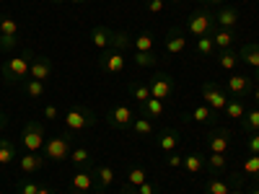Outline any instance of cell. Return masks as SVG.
I'll use <instances>...</instances> for the list:
<instances>
[{"label": "cell", "mask_w": 259, "mask_h": 194, "mask_svg": "<svg viewBox=\"0 0 259 194\" xmlns=\"http://www.w3.org/2000/svg\"><path fill=\"white\" fill-rule=\"evenodd\" d=\"M148 181V171L143 168V166H130V171H127V184L130 186H140V184H145Z\"/></svg>", "instance_id": "cell-37"}, {"label": "cell", "mask_w": 259, "mask_h": 194, "mask_svg": "<svg viewBox=\"0 0 259 194\" xmlns=\"http://www.w3.org/2000/svg\"><path fill=\"white\" fill-rule=\"evenodd\" d=\"M202 104H207L212 112H223L226 104H228V91H223L218 83H202Z\"/></svg>", "instance_id": "cell-8"}, {"label": "cell", "mask_w": 259, "mask_h": 194, "mask_svg": "<svg viewBox=\"0 0 259 194\" xmlns=\"http://www.w3.org/2000/svg\"><path fill=\"white\" fill-rule=\"evenodd\" d=\"M45 166V156L41 153H24L18 158V168H21V174H36V171Z\"/></svg>", "instance_id": "cell-20"}, {"label": "cell", "mask_w": 259, "mask_h": 194, "mask_svg": "<svg viewBox=\"0 0 259 194\" xmlns=\"http://www.w3.org/2000/svg\"><path fill=\"white\" fill-rule=\"evenodd\" d=\"M231 191V181L221 179V176H210L205 181V194H228Z\"/></svg>", "instance_id": "cell-32"}, {"label": "cell", "mask_w": 259, "mask_h": 194, "mask_svg": "<svg viewBox=\"0 0 259 194\" xmlns=\"http://www.w3.org/2000/svg\"><path fill=\"white\" fill-rule=\"evenodd\" d=\"M106 122H109L112 129H130L135 122V112L127 104H114L109 109V114H106Z\"/></svg>", "instance_id": "cell-9"}, {"label": "cell", "mask_w": 259, "mask_h": 194, "mask_svg": "<svg viewBox=\"0 0 259 194\" xmlns=\"http://www.w3.org/2000/svg\"><path fill=\"white\" fill-rule=\"evenodd\" d=\"M133 135L135 137H143V140H148V137H153L156 135V129H153V122L150 119H145V117H135V122H133Z\"/></svg>", "instance_id": "cell-29"}, {"label": "cell", "mask_w": 259, "mask_h": 194, "mask_svg": "<svg viewBox=\"0 0 259 194\" xmlns=\"http://www.w3.org/2000/svg\"><path fill=\"white\" fill-rule=\"evenodd\" d=\"M91 171H94V179H96V189H99V191H106V189L114 184V171H112L109 166H96V163H94Z\"/></svg>", "instance_id": "cell-25"}, {"label": "cell", "mask_w": 259, "mask_h": 194, "mask_svg": "<svg viewBox=\"0 0 259 194\" xmlns=\"http://www.w3.org/2000/svg\"><path fill=\"white\" fill-rule=\"evenodd\" d=\"M239 62H241V57H239V52H236L233 47L231 50H218V65H221L223 70H231L233 73V68Z\"/></svg>", "instance_id": "cell-31"}, {"label": "cell", "mask_w": 259, "mask_h": 194, "mask_svg": "<svg viewBox=\"0 0 259 194\" xmlns=\"http://www.w3.org/2000/svg\"><path fill=\"white\" fill-rule=\"evenodd\" d=\"M52 60L45 57V55H34L31 57V68H29V78L34 80H41V83H47L52 78Z\"/></svg>", "instance_id": "cell-13"}, {"label": "cell", "mask_w": 259, "mask_h": 194, "mask_svg": "<svg viewBox=\"0 0 259 194\" xmlns=\"http://www.w3.org/2000/svg\"><path fill=\"white\" fill-rule=\"evenodd\" d=\"M99 68L104 70V73H109V75H119V73H124V68H127V57H124V52H119V50H104L101 55H99Z\"/></svg>", "instance_id": "cell-7"}, {"label": "cell", "mask_w": 259, "mask_h": 194, "mask_svg": "<svg viewBox=\"0 0 259 194\" xmlns=\"http://www.w3.org/2000/svg\"><path fill=\"white\" fill-rule=\"evenodd\" d=\"M18 34H21L18 21L8 13H0V50L11 52L18 44Z\"/></svg>", "instance_id": "cell-6"}, {"label": "cell", "mask_w": 259, "mask_h": 194, "mask_svg": "<svg viewBox=\"0 0 259 194\" xmlns=\"http://www.w3.org/2000/svg\"><path fill=\"white\" fill-rule=\"evenodd\" d=\"M254 80H256V83H259V70H256V73H254Z\"/></svg>", "instance_id": "cell-56"}, {"label": "cell", "mask_w": 259, "mask_h": 194, "mask_svg": "<svg viewBox=\"0 0 259 194\" xmlns=\"http://www.w3.org/2000/svg\"><path fill=\"white\" fill-rule=\"evenodd\" d=\"M3 127H6V117H3V114H0V129H3Z\"/></svg>", "instance_id": "cell-55"}, {"label": "cell", "mask_w": 259, "mask_h": 194, "mask_svg": "<svg viewBox=\"0 0 259 194\" xmlns=\"http://www.w3.org/2000/svg\"><path fill=\"white\" fill-rule=\"evenodd\" d=\"M210 36H212V44H215V50H231V47H233V41H236L233 29H221V26H215Z\"/></svg>", "instance_id": "cell-24"}, {"label": "cell", "mask_w": 259, "mask_h": 194, "mask_svg": "<svg viewBox=\"0 0 259 194\" xmlns=\"http://www.w3.org/2000/svg\"><path fill=\"white\" fill-rule=\"evenodd\" d=\"M182 168L187 171V174L197 176L200 171L205 168V156H200V153H187V156H184V161H182Z\"/></svg>", "instance_id": "cell-30"}, {"label": "cell", "mask_w": 259, "mask_h": 194, "mask_svg": "<svg viewBox=\"0 0 259 194\" xmlns=\"http://www.w3.org/2000/svg\"><path fill=\"white\" fill-rule=\"evenodd\" d=\"M163 114H166V104L161 99L150 96L145 104H140V117H145V119H161Z\"/></svg>", "instance_id": "cell-22"}, {"label": "cell", "mask_w": 259, "mask_h": 194, "mask_svg": "<svg viewBox=\"0 0 259 194\" xmlns=\"http://www.w3.org/2000/svg\"><path fill=\"white\" fill-rule=\"evenodd\" d=\"M94 186H96L94 171H78L70 181V194H89Z\"/></svg>", "instance_id": "cell-17"}, {"label": "cell", "mask_w": 259, "mask_h": 194, "mask_svg": "<svg viewBox=\"0 0 259 194\" xmlns=\"http://www.w3.org/2000/svg\"><path fill=\"white\" fill-rule=\"evenodd\" d=\"M251 96H254V104L259 106V85H254V91H251Z\"/></svg>", "instance_id": "cell-50"}, {"label": "cell", "mask_w": 259, "mask_h": 194, "mask_svg": "<svg viewBox=\"0 0 259 194\" xmlns=\"http://www.w3.org/2000/svg\"><path fill=\"white\" fill-rule=\"evenodd\" d=\"M31 57H34V52H31V50H26L24 55L8 57V60L3 62V68H0V75H3V80H6L8 85H18V83L29 80Z\"/></svg>", "instance_id": "cell-1"}, {"label": "cell", "mask_w": 259, "mask_h": 194, "mask_svg": "<svg viewBox=\"0 0 259 194\" xmlns=\"http://www.w3.org/2000/svg\"><path fill=\"white\" fill-rule=\"evenodd\" d=\"M18 194H36L39 189H41V184H36V181H18Z\"/></svg>", "instance_id": "cell-42"}, {"label": "cell", "mask_w": 259, "mask_h": 194, "mask_svg": "<svg viewBox=\"0 0 259 194\" xmlns=\"http://www.w3.org/2000/svg\"><path fill=\"white\" fill-rule=\"evenodd\" d=\"M36 194H55V191H52V189H47V186H41V189H39Z\"/></svg>", "instance_id": "cell-51"}, {"label": "cell", "mask_w": 259, "mask_h": 194, "mask_svg": "<svg viewBox=\"0 0 259 194\" xmlns=\"http://www.w3.org/2000/svg\"><path fill=\"white\" fill-rule=\"evenodd\" d=\"M133 62L138 65V68H156L158 57L153 52H133Z\"/></svg>", "instance_id": "cell-39"}, {"label": "cell", "mask_w": 259, "mask_h": 194, "mask_svg": "<svg viewBox=\"0 0 259 194\" xmlns=\"http://www.w3.org/2000/svg\"><path fill=\"white\" fill-rule=\"evenodd\" d=\"M184 119H189V122H200V124H215V119H218V112H212L207 104H200V106H194L192 112H187Z\"/></svg>", "instance_id": "cell-19"}, {"label": "cell", "mask_w": 259, "mask_h": 194, "mask_svg": "<svg viewBox=\"0 0 259 194\" xmlns=\"http://www.w3.org/2000/svg\"><path fill=\"white\" fill-rule=\"evenodd\" d=\"M241 171L246 176H254V179H259V156H249L244 163H241Z\"/></svg>", "instance_id": "cell-41"}, {"label": "cell", "mask_w": 259, "mask_h": 194, "mask_svg": "<svg viewBox=\"0 0 259 194\" xmlns=\"http://www.w3.org/2000/svg\"><path fill=\"white\" fill-rule=\"evenodd\" d=\"M24 93H26L29 99H41V96L47 93V83L29 78V80H24Z\"/></svg>", "instance_id": "cell-35"}, {"label": "cell", "mask_w": 259, "mask_h": 194, "mask_svg": "<svg viewBox=\"0 0 259 194\" xmlns=\"http://www.w3.org/2000/svg\"><path fill=\"white\" fill-rule=\"evenodd\" d=\"M148 85H150V96L153 99H168L171 93H174V88H177V83H174V78H171L168 73H156L153 78L148 80Z\"/></svg>", "instance_id": "cell-10"}, {"label": "cell", "mask_w": 259, "mask_h": 194, "mask_svg": "<svg viewBox=\"0 0 259 194\" xmlns=\"http://www.w3.org/2000/svg\"><path fill=\"white\" fill-rule=\"evenodd\" d=\"M16 158H18L16 145H13L8 137H0V166H8V163H13Z\"/></svg>", "instance_id": "cell-34"}, {"label": "cell", "mask_w": 259, "mask_h": 194, "mask_svg": "<svg viewBox=\"0 0 259 194\" xmlns=\"http://www.w3.org/2000/svg\"><path fill=\"white\" fill-rule=\"evenodd\" d=\"M138 194H158V186L153 181H145V184L138 186Z\"/></svg>", "instance_id": "cell-47"}, {"label": "cell", "mask_w": 259, "mask_h": 194, "mask_svg": "<svg viewBox=\"0 0 259 194\" xmlns=\"http://www.w3.org/2000/svg\"><path fill=\"white\" fill-rule=\"evenodd\" d=\"M130 96H133L138 104H145L150 99V85L145 80H133L130 83Z\"/></svg>", "instance_id": "cell-33"}, {"label": "cell", "mask_w": 259, "mask_h": 194, "mask_svg": "<svg viewBox=\"0 0 259 194\" xmlns=\"http://www.w3.org/2000/svg\"><path fill=\"white\" fill-rule=\"evenodd\" d=\"M166 52H168V55H182V52H187L184 29H179V26H171V29H168V34H166Z\"/></svg>", "instance_id": "cell-14"}, {"label": "cell", "mask_w": 259, "mask_h": 194, "mask_svg": "<svg viewBox=\"0 0 259 194\" xmlns=\"http://www.w3.org/2000/svg\"><path fill=\"white\" fill-rule=\"evenodd\" d=\"M182 161H184V156H179L177 150L174 153H166V166L168 168H182Z\"/></svg>", "instance_id": "cell-44"}, {"label": "cell", "mask_w": 259, "mask_h": 194, "mask_svg": "<svg viewBox=\"0 0 259 194\" xmlns=\"http://www.w3.org/2000/svg\"><path fill=\"white\" fill-rule=\"evenodd\" d=\"M246 148H249V153H251V156H259V132H251V135H249Z\"/></svg>", "instance_id": "cell-45"}, {"label": "cell", "mask_w": 259, "mask_h": 194, "mask_svg": "<svg viewBox=\"0 0 259 194\" xmlns=\"http://www.w3.org/2000/svg\"><path fill=\"white\" fill-rule=\"evenodd\" d=\"M228 194H244V189H241V181L239 179H233V186H231V191Z\"/></svg>", "instance_id": "cell-48"}, {"label": "cell", "mask_w": 259, "mask_h": 194, "mask_svg": "<svg viewBox=\"0 0 259 194\" xmlns=\"http://www.w3.org/2000/svg\"><path fill=\"white\" fill-rule=\"evenodd\" d=\"M68 161H70L78 171H91V168H94V156H91V150L85 148V145H73Z\"/></svg>", "instance_id": "cell-15"}, {"label": "cell", "mask_w": 259, "mask_h": 194, "mask_svg": "<svg viewBox=\"0 0 259 194\" xmlns=\"http://www.w3.org/2000/svg\"><path fill=\"white\" fill-rule=\"evenodd\" d=\"M226 91H228L231 96H239V99L251 96V91H254V80H251L249 75H244V73H233V75L226 80Z\"/></svg>", "instance_id": "cell-11"}, {"label": "cell", "mask_w": 259, "mask_h": 194, "mask_svg": "<svg viewBox=\"0 0 259 194\" xmlns=\"http://www.w3.org/2000/svg\"><path fill=\"white\" fill-rule=\"evenodd\" d=\"M68 3H73V6H83L85 0H68Z\"/></svg>", "instance_id": "cell-52"}, {"label": "cell", "mask_w": 259, "mask_h": 194, "mask_svg": "<svg viewBox=\"0 0 259 194\" xmlns=\"http://www.w3.org/2000/svg\"><path fill=\"white\" fill-rule=\"evenodd\" d=\"M145 11L148 13H163L166 11V0H145Z\"/></svg>", "instance_id": "cell-43"}, {"label": "cell", "mask_w": 259, "mask_h": 194, "mask_svg": "<svg viewBox=\"0 0 259 194\" xmlns=\"http://www.w3.org/2000/svg\"><path fill=\"white\" fill-rule=\"evenodd\" d=\"M249 109H246V104H244V99H228V104H226V109H223V114H226V119H244V114H246Z\"/></svg>", "instance_id": "cell-28"}, {"label": "cell", "mask_w": 259, "mask_h": 194, "mask_svg": "<svg viewBox=\"0 0 259 194\" xmlns=\"http://www.w3.org/2000/svg\"><path fill=\"white\" fill-rule=\"evenodd\" d=\"M241 129L246 135H251V132H259V106L256 109H251V112H246L244 114V119H241Z\"/></svg>", "instance_id": "cell-36"}, {"label": "cell", "mask_w": 259, "mask_h": 194, "mask_svg": "<svg viewBox=\"0 0 259 194\" xmlns=\"http://www.w3.org/2000/svg\"><path fill=\"white\" fill-rule=\"evenodd\" d=\"M249 194H259V184H256V186H251V189H249Z\"/></svg>", "instance_id": "cell-53"}, {"label": "cell", "mask_w": 259, "mask_h": 194, "mask_svg": "<svg viewBox=\"0 0 259 194\" xmlns=\"http://www.w3.org/2000/svg\"><path fill=\"white\" fill-rule=\"evenodd\" d=\"M156 145H158V150H163V153H174L177 145H179V129L163 127L161 132L156 135Z\"/></svg>", "instance_id": "cell-16"}, {"label": "cell", "mask_w": 259, "mask_h": 194, "mask_svg": "<svg viewBox=\"0 0 259 194\" xmlns=\"http://www.w3.org/2000/svg\"><path fill=\"white\" fill-rule=\"evenodd\" d=\"M96 124V112L89 109V106H70L68 114H65V132H83V129H89Z\"/></svg>", "instance_id": "cell-4"}, {"label": "cell", "mask_w": 259, "mask_h": 194, "mask_svg": "<svg viewBox=\"0 0 259 194\" xmlns=\"http://www.w3.org/2000/svg\"><path fill=\"white\" fill-rule=\"evenodd\" d=\"M70 150H73V137H70V132H62V135H55L45 142L41 156H45V161L62 163V161L70 158Z\"/></svg>", "instance_id": "cell-3"}, {"label": "cell", "mask_w": 259, "mask_h": 194, "mask_svg": "<svg viewBox=\"0 0 259 194\" xmlns=\"http://www.w3.org/2000/svg\"><path fill=\"white\" fill-rule=\"evenodd\" d=\"M239 57L244 65H249V68L256 73L259 70V41H246V44L239 50Z\"/></svg>", "instance_id": "cell-23"}, {"label": "cell", "mask_w": 259, "mask_h": 194, "mask_svg": "<svg viewBox=\"0 0 259 194\" xmlns=\"http://www.w3.org/2000/svg\"><path fill=\"white\" fill-rule=\"evenodd\" d=\"M205 168L210 171V176L223 174V171L228 168V156H226V153H210V156L205 158Z\"/></svg>", "instance_id": "cell-26"}, {"label": "cell", "mask_w": 259, "mask_h": 194, "mask_svg": "<svg viewBox=\"0 0 259 194\" xmlns=\"http://www.w3.org/2000/svg\"><path fill=\"white\" fill-rule=\"evenodd\" d=\"M41 114H45V119H57L60 117V109H57L55 104H47L45 109H41Z\"/></svg>", "instance_id": "cell-46"}, {"label": "cell", "mask_w": 259, "mask_h": 194, "mask_svg": "<svg viewBox=\"0 0 259 194\" xmlns=\"http://www.w3.org/2000/svg\"><path fill=\"white\" fill-rule=\"evenodd\" d=\"M112 34H114V29H109V26H94L89 36H91V44L99 52H104V50L112 47Z\"/></svg>", "instance_id": "cell-18"}, {"label": "cell", "mask_w": 259, "mask_h": 194, "mask_svg": "<svg viewBox=\"0 0 259 194\" xmlns=\"http://www.w3.org/2000/svg\"><path fill=\"white\" fill-rule=\"evenodd\" d=\"M122 194H138V189H135V186H130V184L124 181V186H122Z\"/></svg>", "instance_id": "cell-49"}, {"label": "cell", "mask_w": 259, "mask_h": 194, "mask_svg": "<svg viewBox=\"0 0 259 194\" xmlns=\"http://www.w3.org/2000/svg\"><path fill=\"white\" fill-rule=\"evenodd\" d=\"M156 36L153 31H140L138 36H133V52H153Z\"/></svg>", "instance_id": "cell-27"}, {"label": "cell", "mask_w": 259, "mask_h": 194, "mask_svg": "<svg viewBox=\"0 0 259 194\" xmlns=\"http://www.w3.org/2000/svg\"><path fill=\"white\" fill-rule=\"evenodd\" d=\"M205 142H207L210 153H228V148H231V132H228V129H221V127H212L210 132H207V137H205Z\"/></svg>", "instance_id": "cell-12"}, {"label": "cell", "mask_w": 259, "mask_h": 194, "mask_svg": "<svg viewBox=\"0 0 259 194\" xmlns=\"http://www.w3.org/2000/svg\"><path fill=\"white\" fill-rule=\"evenodd\" d=\"M202 3H207V6H212V3H223V0H202Z\"/></svg>", "instance_id": "cell-54"}, {"label": "cell", "mask_w": 259, "mask_h": 194, "mask_svg": "<svg viewBox=\"0 0 259 194\" xmlns=\"http://www.w3.org/2000/svg\"><path fill=\"white\" fill-rule=\"evenodd\" d=\"M215 29V13L210 8H194L189 16H187V24H184V31H189L192 36H207L212 34Z\"/></svg>", "instance_id": "cell-2"}, {"label": "cell", "mask_w": 259, "mask_h": 194, "mask_svg": "<svg viewBox=\"0 0 259 194\" xmlns=\"http://www.w3.org/2000/svg\"><path fill=\"white\" fill-rule=\"evenodd\" d=\"M171 3H184V0H171Z\"/></svg>", "instance_id": "cell-57"}, {"label": "cell", "mask_w": 259, "mask_h": 194, "mask_svg": "<svg viewBox=\"0 0 259 194\" xmlns=\"http://www.w3.org/2000/svg\"><path fill=\"white\" fill-rule=\"evenodd\" d=\"M47 142V132H45V124L39 119H31L24 124L21 129V145H24L26 153H41V148Z\"/></svg>", "instance_id": "cell-5"}, {"label": "cell", "mask_w": 259, "mask_h": 194, "mask_svg": "<svg viewBox=\"0 0 259 194\" xmlns=\"http://www.w3.org/2000/svg\"><path fill=\"white\" fill-rule=\"evenodd\" d=\"M194 50H197V55H200V57H210V55H212V50H215L212 36H210V34H207V36H200V39H197V44H194Z\"/></svg>", "instance_id": "cell-40"}, {"label": "cell", "mask_w": 259, "mask_h": 194, "mask_svg": "<svg viewBox=\"0 0 259 194\" xmlns=\"http://www.w3.org/2000/svg\"><path fill=\"white\" fill-rule=\"evenodd\" d=\"M112 50H119V52L133 50V36H130L127 31H114L112 34Z\"/></svg>", "instance_id": "cell-38"}, {"label": "cell", "mask_w": 259, "mask_h": 194, "mask_svg": "<svg viewBox=\"0 0 259 194\" xmlns=\"http://www.w3.org/2000/svg\"><path fill=\"white\" fill-rule=\"evenodd\" d=\"M236 24H239V8L226 6V8H221L218 13H215V26H221V29H236Z\"/></svg>", "instance_id": "cell-21"}]
</instances>
